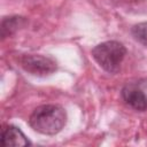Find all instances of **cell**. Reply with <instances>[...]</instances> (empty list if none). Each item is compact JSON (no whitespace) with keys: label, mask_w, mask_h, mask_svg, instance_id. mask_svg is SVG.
<instances>
[{"label":"cell","mask_w":147,"mask_h":147,"mask_svg":"<svg viewBox=\"0 0 147 147\" xmlns=\"http://www.w3.org/2000/svg\"><path fill=\"white\" fill-rule=\"evenodd\" d=\"M67 123V113L59 105H41L37 107L29 117L30 126L47 136L59 133Z\"/></svg>","instance_id":"cell-1"},{"label":"cell","mask_w":147,"mask_h":147,"mask_svg":"<svg viewBox=\"0 0 147 147\" xmlns=\"http://www.w3.org/2000/svg\"><path fill=\"white\" fill-rule=\"evenodd\" d=\"M125 55L126 48L116 40L103 41L92 49V56L95 62L109 74H116L119 70Z\"/></svg>","instance_id":"cell-2"},{"label":"cell","mask_w":147,"mask_h":147,"mask_svg":"<svg viewBox=\"0 0 147 147\" xmlns=\"http://www.w3.org/2000/svg\"><path fill=\"white\" fill-rule=\"evenodd\" d=\"M122 98L127 106L134 110L147 109V79L130 82L122 88Z\"/></svg>","instance_id":"cell-3"},{"label":"cell","mask_w":147,"mask_h":147,"mask_svg":"<svg viewBox=\"0 0 147 147\" xmlns=\"http://www.w3.org/2000/svg\"><path fill=\"white\" fill-rule=\"evenodd\" d=\"M20 65L29 74L34 76H48L56 70V62L47 56L25 54L18 60Z\"/></svg>","instance_id":"cell-4"},{"label":"cell","mask_w":147,"mask_h":147,"mask_svg":"<svg viewBox=\"0 0 147 147\" xmlns=\"http://www.w3.org/2000/svg\"><path fill=\"white\" fill-rule=\"evenodd\" d=\"M1 144L5 147H23V146L31 145V142L28 140L25 134L14 125L3 126Z\"/></svg>","instance_id":"cell-5"},{"label":"cell","mask_w":147,"mask_h":147,"mask_svg":"<svg viewBox=\"0 0 147 147\" xmlns=\"http://www.w3.org/2000/svg\"><path fill=\"white\" fill-rule=\"evenodd\" d=\"M131 33L138 42H140L144 46H147V22L136 24L132 28Z\"/></svg>","instance_id":"cell-6"},{"label":"cell","mask_w":147,"mask_h":147,"mask_svg":"<svg viewBox=\"0 0 147 147\" xmlns=\"http://www.w3.org/2000/svg\"><path fill=\"white\" fill-rule=\"evenodd\" d=\"M22 20V17H6L2 21V26H1V32H2V38L11 34V32L14 30H16V28L20 24V21Z\"/></svg>","instance_id":"cell-7"}]
</instances>
